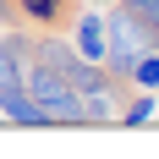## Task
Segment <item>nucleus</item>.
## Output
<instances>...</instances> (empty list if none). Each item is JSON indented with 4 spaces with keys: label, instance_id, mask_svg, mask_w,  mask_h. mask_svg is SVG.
Returning <instances> with one entry per match:
<instances>
[{
    "label": "nucleus",
    "instance_id": "obj_1",
    "mask_svg": "<svg viewBox=\"0 0 159 159\" xmlns=\"http://www.w3.org/2000/svg\"><path fill=\"white\" fill-rule=\"evenodd\" d=\"M22 88L33 93V104L44 110L49 126H82V93L61 77V71H55V66L28 61V66H22Z\"/></svg>",
    "mask_w": 159,
    "mask_h": 159
},
{
    "label": "nucleus",
    "instance_id": "obj_2",
    "mask_svg": "<svg viewBox=\"0 0 159 159\" xmlns=\"http://www.w3.org/2000/svg\"><path fill=\"white\" fill-rule=\"evenodd\" d=\"M0 121H6V126H49V121H44V110L33 104V93L22 88V82L0 88Z\"/></svg>",
    "mask_w": 159,
    "mask_h": 159
},
{
    "label": "nucleus",
    "instance_id": "obj_3",
    "mask_svg": "<svg viewBox=\"0 0 159 159\" xmlns=\"http://www.w3.org/2000/svg\"><path fill=\"white\" fill-rule=\"evenodd\" d=\"M28 55H33V33H22V28L0 33V88L22 82V66H28Z\"/></svg>",
    "mask_w": 159,
    "mask_h": 159
},
{
    "label": "nucleus",
    "instance_id": "obj_4",
    "mask_svg": "<svg viewBox=\"0 0 159 159\" xmlns=\"http://www.w3.org/2000/svg\"><path fill=\"white\" fill-rule=\"evenodd\" d=\"M121 93H126V82H110L99 93H82V126H110L115 110H121Z\"/></svg>",
    "mask_w": 159,
    "mask_h": 159
},
{
    "label": "nucleus",
    "instance_id": "obj_5",
    "mask_svg": "<svg viewBox=\"0 0 159 159\" xmlns=\"http://www.w3.org/2000/svg\"><path fill=\"white\" fill-rule=\"evenodd\" d=\"M154 115H159V93H154V88H137V93L115 110V121H121V126H148Z\"/></svg>",
    "mask_w": 159,
    "mask_h": 159
},
{
    "label": "nucleus",
    "instance_id": "obj_6",
    "mask_svg": "<svg viewBox=\"0 0 159 159\" xmlns=\"http://www.w3.org/2000/svg\"><path fill=\"white\" fill-rule=\"evenodd\" d=\"M16 11L33 16L39 28H66L71 16H66V0H16Z\"/></svg>",
    "mask_w": 159,
    "mask_h": 159
},
{
    "label": "nucleus",
    "instance_id": "obj_7",
    "mask_svg": "<svg viewBox=\"0 0 159 159\" xmlns=\"http://www.w3.org/2000/svg\"><path fill=\"white\" fill-rule=\"evenodd\" d=\"M115 6H126V11L148 28V44L159 49V0H115Z\"/></svg>",
    "mask_w": 159,
    "mask_h": 159
},
{
    "label": "nucleus",
    "instance_id": "obj_8",
    "mask_svg": "<svg viewBox=\"0 0 159 159\" xmlns=\"http://www.w3.org/2000/svg\"><path fill=\"white\" fill-rule=\"evenodd\" d=\"M132 88H154L159 93V49H148L143 61L132 66Z\"/></svg>",
    "mask_w": 159,
    "mask_h": 159
},
{
    "label": "nucleus",
    "instance_id": "obj_9",
    "mask_svg": "<svg viewBox=\"0 0 159 159\" xmlns=\"http://www.w3.org/2000/svg\"><path fill=\"white\" fill-rule=\"evenodd\" d=\"M82 6H110V0H82Z\"/></svg>",
    "mask_w": 159,
    "mask_h": 159
},
{
    "label": "nucleus",
    "instance_id": "obj_10",
    "mask_svg": "<svg viewBox=\"0 0 159 159\" xmlns=\"http://www.w3.org/2000/svg\"><path fill=\"white\" fill-rule=\"evenodd\" d=\"M0 126H6V121H0Z\"/></svg>",
    "mask_w": 159,
    "mask_h": 159
}]
</instances>
